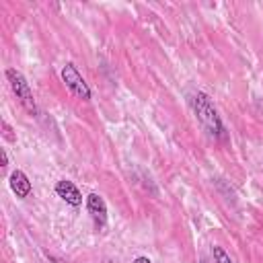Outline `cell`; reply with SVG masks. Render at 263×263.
Segmentation results:
<instances>
[{"instance_id":"6da1fadb","label":"cell","mask_w":263,"mask_h":263,"mask_svg":"<svg viewBox=\"0 0 263 263\" xmlns=\"http://www.w3.org/2000/svg\"><path fill=\"white\" fill-rule=\"evenodd\" d=\"M191 107L193 113L197 117V121L201 123V127L216 140H226V127L218 115V109L214 107L212 99L205 92H195L191 97Z\"/></svg>"},{"instance_id":"7a4b0ae2","label":"cell","mask_w":263,"mask_h":263,"mask_svg":"<svg viewBox=\"0 0 263 263\" xmlns=\"http://www.w3.org/2000/svg\"><path fill=\"white\" fill-rule=\"evenodd\" d=\"M6 80L14 92V97L21 101V105L31 113L35 115L37 113V103H35V97H33V90L27 82V78L23 76V72H18L16 68H8L6 70Z\"/></svg>"},{"instance_id":"3957f363","label":"cell","mask_w":263,"mask_h":263,"mask_svg":"<svg viewBox=\"0 0 263 263\" xmlns=\"http://www.w3.org/2000/svg\"><path fill=\"white\" fill-rule=\"evenodd\" d=\"M62 80H64L66 88H68L74 97H78V99H82V101H88V99H90V88H88L86 80L82 78V74L76 70L74 64L68 62V64L62 68Z\"/></svg>"},{"instance_id":"277c9868","label":"cell","mask_w":263,"mask_h":263,"mask_svg":"<svg viewBox=\"0 0 263 263\" xmlns=\"http://www.w3.org/2000/svg\"><path fill=\"white\" fill-rule=\"evenodd\" d=\"M86 210H88L90 218L95 220V224L99 228H103L107 224V203L99 193H88L86 195Z\"/></svg>"},{"instance_id":"5b68a950","label":"cell","mask_w":263,"mask_h":263,"mask_svg":"<svg viewBox=\"0 0 263 263\" xmlns=\"http://www.w3.org/2000/svg\"><path fill=\"white\" fill-rule=\"evenodd\" d=\"M55 193H58V197H62L72 208L82 205V193H80V189L72 181H68V179H62V181L55 183Z\"/></svg>"},{"instance_id":"8992f818","label":"cell","mask_w":263,"mask_h":263,"mask_svg":"<svg viewBox=\"0 0 263 263\" xmlns=\"http://www.w3.org/2000/svg\"><path fill=\"white\" fill-rule=\"evenodd\" d=\"M8 185H10V189H12V193L16 195V197H29L31 195V191H33V185H31V181H29V177L23 173V171H12L10 173V177H8Z\"/></svg>"},{"instance_id":"52a82bcc","label":"cell","mask_w":263,"mask_h":263,"mask_svg":"<svg viewBox=\"0 0 263 263\" xmlns=\"http://www.w3.org/2000/svg\"><path fill=\"white\" fill-rule=\"evenodd\" d=\"M212 257H214V263H232L230 255L222 247H218V245L212 247Z\"/></svg>"},{"instance_id":"ba28073f","label":"cell","mask_w":263,"mask_h":263,"mask_svg":"<svg viewBox=\"0 0 263 263\" xmlns=\"http://www.w3.org/2000/svg\"><path fill=\"white\" fill-rule=\"evenodd\" d=\"M2 136L8 140V142H16V136L12 134V127L8 121H2Z\"/></svg>"},{"instance_id":"9c48e42d","label":"cell","mask_w":263,"mask_h":263,"mask_svg":"<svg viewBox=\"0 0 263 263\" xmlns=\"http://www.w3.org/2000/svg\"><path fill=\"white\" fill-rule=\"evenodd\" d=\"M8 166V154H6V150H2V168H6Z\"/></svg>"},{"instance_id":"30bf717a","label":"cell","mask_w":263,"mask_h":263,"mask_svg":"<svg viewBox=\"0 0 263 263\" xmlns=\"http://www.w3.org/2000/svg\"><path fill=\"white\" fill-rule=\"evenodd\" d=\"M134 263H152V261H150L148 257H136V259H134Z\"/></svg>"}]
</instances>
